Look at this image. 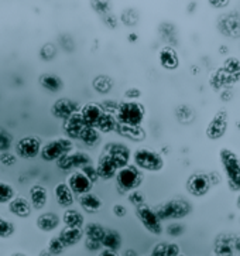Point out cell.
<instances>
[{
  "label": "cell",
  "mask_w": 240,
  "mask_h": 256,
  "mask_svg": "<svg viewBox=\"0 0 240 256\" xmlns=\"http://www.w3.org/2000/svg\"><path fill=\"white\" fill-rule=\"evenodd\" d=\"M14 197H16L14 188L10 184H7V182H0V204L10 202Z\"/></svg>",
  "instance_id": "cell-34"
},
{
  "label": "cell",
  "mask_w": 240,
  "mask_h": 256,
  "mask_svg": "<svg viewBox=\"0 0 240 256\" xmlns=\"http://www.w3.org/2000/svg\"><path fill=\"white\" fill-rule=\"evenodd\" d=\"M54 196H55V200L58 202V206H64V208H69L72 206V204L75 202V194L72 192V190L68 187L66 182H59L55 186L54 188Z\"/></svg>",
  "instance_id": "cell-21"
},
{
  "label": "cell",
  "mask_w": 240,
  "mask_h": 256,
  "mask_svg": "<svg viewBox=\"0 0 240 256\" xmlns=\"http://www.w3.org/2000/svg\"><path fill=\"white\" fill-rule=\"evenodd\" d=\"M88 124H85L82 115H81V110H79L78 114H75L71 118H68L65 122H64V132H65L68 139H71V140H79L81 133L83 132V129Z\"/></svg>",
  "instance_id": "cell-15"
},
{
  "label": "cell",
  "mask_w": 240,
  "mask_h": 256,
  "mask_svg": "<svg viewBox=\"0 0 240 256\" xmlns=\"http://www.w3.org/2000/svg\"><path fill=\"white\" fill-rule=\"evenodd\" d=\"M93 8H96L99 13L105 14V16L110 12V4H109L108 2H93Z\"/></svg>",
  "instance_id": "cell-46"
},
{
  "label": "cell",
  "mask_w": 240,
  "mask_h": 256,
  "mask_svg": "<svg viewBox=\"0 0 240 256\" xmlns=\"http://www.w3.org/2000/svg\"><path fill=\"white\" fill-rule=\"evenodd\" d=\"M98 256H120L119 252H113V250H109V249H102Z\"/></svg>",
  "instance_id": "cell-49"
},
{
  "label": "cell",
  "mask_w": 240,
  "mask_h": 256,
  "mask_svg": "<svg viewBox=\"0 0 240 256\" xmlns=\"http://www.w3.org/2000/svg\"><path fill=\"white\" fill-rule=\"evenodd\" d=\"M132 160L133 164L144 173H160L166 166L164 157L150 148H139L133 150Z\"/></svg>",
  "instance_id": "cell-3"
},
{
  "label": "cell",
  "mask_w": 240,
  "mask_h": 256,
  "mask_svg": "<svg viewBox=\"0 0 240 256\" xmlns=\"http://www.w3.org/2000/svg\"><path fill=\"white\" fill-rule=\"evenodd\" d=\"M102 153L105 156H108L109 160L115 164L117 170L129 166V162H130L133 154V152L129 149V146L122 143V142H109L105 144Z\"/></svg>",
  "instance_id": "cell-8"
},
{
  "label": "cell",
  "mask_w": 240,
  "mask_h": 256,
  "mask_svg": "<svg viewBox=\"0 0 240 256\" xmlns=\"http://www.w3.org/2000/svg\"><path fill=\"white\" fill-rule=\"evenodd\" d=\"M85 248L91 252H100L103 246L100 242H96V240H85Z\"/></svg>",
  "instance_id": "cell-45"
},
{
  "label": "cell",
  "mask_w": 240,
  "mask_h": 256,
  "mask_svg": "<svg viewBox=\"0 0 240 256\" xmlns=\"http://www.w3.org/2000/svg\"><path fill=\"white\" fill-rule=\"evenodd\" d=\"M89 180H91L93 184L95 182H98L99 180V176H98V170H96V166H93V164H89V166H86V167H83L82 170H81Z\"/></svg>",
  "instance_id": "cell-39"
},
{
  "label": "cell",
  "mask_w": 240,
  "mask_h": 256,
  "mask_svg": "<svg viewBox=\"0 0 240 256\" xmlns=\"http://www.w3.org/2000/svg\"><path fill=\"white\" fill-rule=\"evenodd\" d=\"M167 256H181V249H180V245L175 244V242H171V244H167Z\"/></svg>",
  "instance_id": "cell-44"
},
{
  "label": "cell",
  "mask_w": 240,
  "mask_h": 256,
  "mask_svg": "<svg viewBox=\"0 0 240 256\" xmlns=\"http://www.w3.org/2000/svg\"><path fill=\"white\" fill-rule=\"evenodd\" d=\"M112 212H113V215L117 216V218H123V216H126V214H127V210H126V206H122V204H115L113 208H112Z\"/></svg>",
  "instance_id": "cell-48"
},
{
  "label": "cell",
  "mask_w": 240,
  "mask_h": 256,
  "mask_svg": "<svg viewBox=\"0 0 240 256\" xmlns=\"http://www.w3.org/2000/svg\"><path fill=\"white\" fill-rule=\"evenodd\" d=\"M175 115H177V119L184 124H191L195 118V112L192 110V108L190 105H180V106L175 109Z\"/></svg>",
  "instance_id": "cell-33"
},
{
  "label": "cell",
  "mask_w": 240,
  "mask_h": 256,
  "mask_svg": "<svg viewBox=\"0 0 240 256\" xmlns=\"http://www.w3.org/2000/svg\"><path fill=\"white\" fill-rule=\"evenodd\" d=\"M226 256H233V255H226Z\"/></svg>",
  "instance_id": "cell-56"
},
{
  "label": "cell",
  "mask_w": 240,
  "mask_h": 256,
  "mask_svg": "<svg viewBox=\"0 0 240 256\" xmlns=\"http://www.w3.org/2000/svg\"><path fill=\"white\" fill-rule=\"evenodd\" d=\"M219 162L229 188L240 192V157L233 150L222 148L219 150Z\"/></svg>",
  "instance_id": "cell-1"
},
{
  "label": "cell",
  "mask_w": 240,
  "mask_h": 256,
  "mask_svg": "<svg viewBox=\"0 0 240 256\" xmlns=\"http://www.w3.org/2000/svg\"><path fill=\"white\" fill-rule=\"evenodd\" d=\"M166 232L170 236H181L182 234H184V225H181L180 222L170 224V225L167 226Z\"/></svg>",
  "instance_id": "cell-41"
},
{
  "label": "cell",
  "mask_w": 240,
  "mask_h": 256,
  "mask_svg": "<svg viewBox=\"0 0 240 256\" xmlns=\"http://www.w3.org/2000/svg\"><path fill=\"white\" fill-rule=\"evenodd\" d=\"M62 222L68 228H81V230H83V226H85V218H83V215L78 210L68 208V210L64 211Z\"/></svg>",
  "instance_id": "cell-25"
},
{
  "label": "cell",
  "mask_w": 240,
  "mask_h": 256,
  "mask_svg": "<svg viewBox=\"0 0 240 256\" xmlns=\"http://www.w3.org/2000/svg\"><path fill=\"white\" fill-rule=\"evenodd\" d=\"M100 134H102V133H100L98 129L91 128V126H86V128L83 129V132L81 133L79 140L82 142L85 146L93 148V146H96L100 142Z\"/></svg>",
  "instance_id": "cell-30"
},
{
  "label": "cell",
  "mask_w": 240,
  "mask_h": 256,
  "mask_svg": "<svg viewBox=\"0 0 240 256\" xmlns=\"http://www.w3.org/2000/svg\"><path fill=\"white\" fill-rule=\"evenodd\" d=\"M141 96V91L139 88H129L124 91V98L126 100H137Z\"/></svg>",
  "instance_id": "cell-43"
},
{
  "label": "cell",
  "mask_w": 240,
  "mask_h": 256,
  "mask_svg": "<svg viewBox=\"0 0 240 256\" xmlns=\"http://www.w3.org/2000/svg\"><path fill=\"white\" fill-rule=\"evenodd\" d=\"M31 202L23 197H14L8 202V211L18 218H28L31 215Z\"/></svg>",
  "instance_id": "cell-23"
},
{
  "label": "cell",
  "mask_w": 240,
  "mask_h": 256,
  "mask_svg": "<svg viewBox=\"0 0 240 256\" xmlns=\"http://www.w3.org/2000/svg\"><path fill=\"white\" fill-rule=\"evenodd\" d=\"M78 202H79V206H82L83 211H86L89 214L99 212L100 210L103 208V201L95 192H88V194H83L81 197H78Z\"/></svg>",
  "instance_id": "cell-19"
},
{
  "label": "cell",
  "mask_w": 240,
  "mask_h": 256,
  "mask_svg": "<svg viewBox=\"0 0 240 256\" xmlns=\"http://www.w3.org/2000/svg\"><path fill=\"white\" fill-rule=\"evenodd\" d=\"M167 244L166 242H160L157 245H154V248L151 249L149 255L146 256H167Z\"/></svg>",
  "instance_id": "cell-42"
},
{
  "label": "cell",
  "mask_w": 240,
  "mask_h": 256,
  "mask_svg": "<svg viewBox=\"0 0 240 256\" xmlns=\"http://www.w3.org/2000/svg\"><path fill=\"white\" fill-rule=\"evenodd\" d=\"M16 231V228H14V224L10 222L7 220H4L1 215H0V238L1 240H7L10 238L13 234Z\"/></svg>",
  "instance_id": "cell-35"
},
{
  "label": "cell",
  "mask_w": 240,
  "mask_h": 256,
  "mask_svg": "<svg viewBox=\"0 0 240 256\" xmlns=\"http://www.w3.org/2000/svg\"><path fill=\"white\" fill-rule=\"evenodd\" d=\"M127 200H129V202L133 204L136 208L143 206V204H146V202H144V200H146L144 198V194H143L140 190H136V191H132V192H129Z\"/></svg>",
  "instance_id": "cell-38"
},
{
  "label": "cell",
  "mask_w": 240,
  "mask_h": 256,
  "mask_svg": "<svg viewBox=\"0 0 240 256\" xmlns=\"http://www.w3.org/2000/svg\"><path fill=\"white\" fill-rule=\"evenodd\" d=\"M106 231L108 230L98 222H88L85 224V226H83L85 240H96V242H100V244H102V240H103L105 235H106Z\"/></svg>",
  "instance_id": "cell-26"
},
{
  "label": "cell",
  "mask_w": 240,
  "mask_h": 256,
  "mask_svg": "<svg viewBox=\"0 0 240 256\" xmlns=\"http://www.w3.org/2000/svg\"><path fill=\"white\" fill-rule=\"evenodd\" d=\"M66 184L72 190L75 196H78V197H81L83 194H88V192H92V188L95 186L81 170H76L74 173L69 174Z\"/></svg>",
  "instance_id": "cell-13"
},
{
  "label": "cell",
  "mask_w": 240,
  "mask_h": 256,
  "mask_svg": "<svg viewBox=\"0 0 240 256\" xmlns=\"http://www.w3.org/2000/svg\"><path fill=\"white\" fill-rule=\"evenodd\" d=\"M117 128H119V124H117L116 116L105 112L99 119V122H98L95 129H98L100 133H110L115 132V130L117 132Z\"/></svg>",
  "instance_id": "cell-28"
},
{
  "label": "cell",
  "mask_w": 240,
  "mask_h": 256,
  "mask_svg": "<svg viewBox=\"0 0 240 256\" xmlns=\"http://www.w3.org/2000/svg\"><path fill=\"white\" fill-rule=\"evenodd\" d=\"M103 114H105L103 108L100 106V104H96V102H89V104H86L81 108V115H82L83 120L91 128H96V124H98Z\"/></svg>",
  "instance_id": "cell-17"
},
{
  "label": "cell",
  "mask_w": 240,
  "mask_h": 256,
  "mask_svg": "<svg viewBox=\"0 0 240 256\" xmlns=\"http://www.w3.org/2000/svg\"><path fill=\"white\" fill-rule=\"evenodd\" d=\"M228 128H229V112L226 109H219L207 124L205 134L209 140H219L228 133Z\"/></svg>",
  "instance_id": "cell-9"
},
{
  "label": "cell",
  "mask_w": 240,
  "mask_h": 256,
  "mask_svg": "<svg viewBox=\"0 0 240 256\" xmlns=\"http://www.w3.org/2000/svg\"><path fill=\"white\" fill-rule=\"evenodd\" d=\"M144 182V174L134 164H129L120 168L116 174L117 190L123 194L139 190Z\"/></svg>",
  "instance_id": "cell-5"
},
{
  "label": "cell",
  "mask_w": 240,
  "mask_h": 256,
  "mask_svg": "<svg viewBox=\"0 0 240 256\" xmlns=\"http://www.w3.org/2000/svg\"><path fill=\"white\" fill-rule=\"evenodd\" d=\"M238 206L240 208V196H239V198H238Z\"/></svg>",
  "instance_id": "cell-55"
},
{
  "label": "cell",
  "mask_w": 240,
  "mask_h": 256,
  "mask_svg": "<svg viewBox=\"0 0 240 256\" xmlns=\"http://www.w3.org/2000/svg\"><path fill=\"white\" fill-rule=\"evenodd\" d=\"M61 224V218L55 212H44L38 215L35 225L37 228L42 232H52L55 231Z\"/></svg>",
  "instance_id": "cell-22"
},
{
  "label": "cell",
  "mask_w": 240,
  "mask_h": 256,
  "mask_svg": "<svg viewBox=\"0 0 240 256\" xmlns=\"http://www.w3.org/2000/svg\"><path fill=\"white\" fill-rule=\"evenodd\" d=\"M158 61H160V66H163L164 70H167V71H175L180 66L178 52L171 46H166V47H163L160 50V52H158Z\"/></svg>",
  "instance_id": "cell-16"
},
{
  "label": "cell",
  "mask_w": 240,
  "mask_h": 256,
  "mask_svg": "<svg viewBox=\"0 0 240 256\" xmlns=\"http://www.w3.org/2000/svg\"><path fill=\"white\" fill-rule=\"evenodd\" d=\"M92 86H93L95 91L99 92V94H108L113 88V80L108 75H98V76L93 78Z\"/></svg>",
  "instance_id": "cell-31"
},
{
  "label": "cell",
  "mask_w": 240,
  "mask_h": 256,
  "mask_svg": "<svg viewBox=\"0 0 240 256\" xmlns=\"http://www.w3.org/2000/svg\"><path fill=\"white\" fill-rule=\"evenodd\" d=\"M11 256H25V255H23V254H18V252H16V254H13V255Z\"/></svg>",
  "instance_id": "cell-54"
},
{
  "label": "cell",
  "mask_w": 240,
  "mask_h": 256,
  "mask_svg": "<svg viewBox=\"0 0 240 256\" xmlns=\"http://www.w3.org/2000/svg\"><path fill=\"white\" fill-rule=\"evenodd\" d=\"M30 201L35 210H41L48 201V191L41 184H34L30 188Z\"/></svg>",
  "instance_id": "cell-24"
},
{
  "label": "cell",
  "mask_w": 240,
  "mask_h": 256,
  "mask_svg": "<svg viewBox=\"0 0 240 256\" xmlns=\"http://www.w3.org/2000/svg\"><path fill=\"white\" fill-rule=\"evenodd\" d=\"M74 152V140L68 138H58L42 146L41 158L44 162H58L65 154Z\"/></svg>",
  "instance_id": "cell-6"
},
{
  "label": "cell",
  "mask_w": 240,
  "mask_h": 256,
  "mask_svg": "<svg viewBox=\"0 0 240 256\" xmlns=\"http://www.w3.org/2000/svg\"><path fill=\"white\" fill-rule=\"evenodd\" d=\"M0 160H1V163H3V164L11 166V164H14L16 157L13 156L10 152H4V153H0Z\"/></svg>",
  "instance_id": "cell-47"
},
{
  "label": "cell",
  "mask_w": 240,
  "mask_h": 256,
  "mask_svg": "<svg viewBox=\"0 0 240 256\" xmlns=\"http://www.w3.org/2000/svg\"><path fill=\"white\" fill-rule=\"evenodd\" d=\"M89 164H92V157L86 152H81V150H76V152H72L69 154H65L57 162V167L62 172H69L74 168L82 170L83 167Z\"/></svg>",
  "instance_id": "cell-11"
},
{
  "label": "cell",
  "mask_w": 240,
  "mask_h": 256,
  "mask_svg": "<svg viewBox=\"0 0 240 256\" xmlns=\"http://www.w3.org/2000/svg\"><path fill=\"white\" fill-rule=\"evenodd\" d=\"M235 249H236V250H239V252H240V236H239V238H236V240H235Z\"/></svg>",
  "instance_id": "cell-51"
},
{
  "label": "cell",
  "mask_w": 240,
  "mask_h": 256,
  "mask_svg": "<svg viewBox=\"0 0 240 256\" xmlns=\"http://www.w3.org/2000/svg\"><path fill=\"white\" fill-rule=\"evenodd\" d=\"M40 84L44 90L50 92H59L64 88V82L62 80L59 78L58 75L54 74H44L40 78Z\"/></svg>",
  "instance_id": "cell-29"
},
{
  "label": "cell",
  "mask_w": 240,
  "mask_h": 256,
  "mask_svg": "<svg viewBox=\"0 0 240 256\" xmlns=\"http://www.w3.org/2000/svg\"><path fill=\"white\" fill-rule=\"evenodd\" d=\"M224 71L226 74L235 75L240 72V61L238 58H226L224 62Z\"/></svg>",
  "instance_id": "cell-37"
},
{
  "label": "cell",
  "mask_w": 240,
  "mask_h": 256,
  "mask_svg": "<svg viewBox=\"0 0 240 256\" xmlns=\"http://www.w3.org/2000/svg\"><path fill=\"white\" fill-rule=\"evenodd\" d=\"M10 144H11V136L7 134L4 130L0 129V152L4 153V152H8L10 149Z\"/></svg>",
  "instance_id": "cell-40"
},
{
  "label": "cell",
  "mask_w": 240,
  "mask_h": 256,
  "mask_svg": "<svg viewBox=\"0 0 240 256\" xmlns=\"http://www.w3.org/2000/svg\"><path fill=\"white\" fill-rule=\"evenodd\" d=\"M96 170H98L99 180H103V182H109V180L116 178V174L119 172L115 167V164L109 160L108 156H105L103 153H100L99 158H98Z\"/></svg>",
  "instance_id": "cell-18"
},
{
  "label": "cell",
  "mask_w": 240,
  "mask_h": 256,
  "mask_svg": "<svg viewBox=\"0 0 240 256\" xmlns=\"http://www.w3.org/2000/svg\"><path fill=\"white\" fill-rule=\"evenodd\" d=\"M47 249H48V252H50L52 256H58L65 250V245L62 244V240H59L58 236H52L50 240V242H48Z\"/></svg>",
  "instance_id": "cell-36"
},
{
  "label": "cell",
  "mask_w": 240,
  "mask_h": 256,
  "mask_svg": "<svg viewBox=\"0 0 240 256\" xmlns=\"http://www.w3.org/2000/svg\"><path fill=\"white\" fill-rule=\"evenodd\" d=\"M117 132L123 134L126 138L132 139V140H144L146 132L143 128H130V126H120L117 128Z\"/></svg>",
  "instance_id": "cell-32"
},
{
  "label": "cell",
  "mask_w": 240,
  "mask_h": 256,
  "mask_svg": "<svg viewBox=\"0 0 240 256\" xmlns=\"http://www.w3.org/2000/svg\"><path fill=\"white\" fill-rule=\"evenodd\" d=\"M38 256H52V255H51L50 252H48V249H45V250H41Z\"/></svg>",
  "instance_id": "cell-52"
},
{
  "label": "cell",
  "mask_w": 240,
  "mask_h": 256,
  "mask_svg": "<svg viewBox=\"0 0 240 256\" xmlns=\"http://www.w3.org/2000/svg\"><path fill=\"white\" fill-rule=\"evenodd\" d=\"M181 256H182V255H181Z\"/></svg>",
  "instance_id": "cell-57"
},
{
  "label": "cell",
  "mask_w": 240,
  "mask_h": 256,
  "mask_svg": "<svg viewBox=\"0 0 240 256\" xmlns=\"http://www.w3.org/2000/svg\"><path fill=\"white\" fill-rule=\"evenodd\" d=\"M115 116L120 126L141 128L146 118V108L139 100H124L120 102Z\"/></svg>",
  "instance_id": "cell-2"
},
{
  "label": "cell",
  "mask_w": 240,
  "mask_h": 256,
  "mask_svg": "<svg viewBox=\"0 0 240 256\" xmlns=\"http://www.w3.org/2000/svg\"><path fill=\"white\" fill-rule=\"evenodd\" d=\"M58 238L62 240L65 248H71V246L78 245L85 238V232L81 228H68V226H65L64 230L59 231Z\"/></svg>",
  "instance_id": "cell-20"
},
{
  "label": "cell",
  "mask_w": 240,
  "mask_h": 256,
  "mask_svg": "<svg viewBox=\"0 0 240 256\" xmlns=\"http://www.w3.org/2000/svg\"><path fill=\"white\" fill-rule=\"evenodd\" d=\"M41 140L37 136H25L16 144V153L21 158H34L41 154Z\"/></svg>",
  "instance_id": "cell-12"
},
{
  "label": "cell",
  "mask_w": 240,
  "mask_h": 256,
  "mask_svg": "<svg viewBox=\"0 0 240 256\" xmlns=\"http://www.w3.org/2000/svg\"><path fill=\"white\" fill-rule=\"evenodd\" d=\"M136 216H137V220L143 225V228L149 234H151V235L160 236L164 232L163 221L160 220L156 210L149 206L147 204H143V206L136 208Z\"/></svg>",
  "instance_id": "cell-7"
},
{
  "label": "cell",
  "mask_w": 240,
  "mask_h": 256,
  "mask_svg": "<svg viewBox=\"0 0 240 256\" xmlns=\"http://www.w3.org/2000/svg\"><path fill=\"white\" fill-rule=\"evenodd\" d=\"M212 177L211 174L207 173H194L191 174L187 180V191L190 192L192 197H205L208 192L211 191L212 187Z\"/></svg>",
  "instance_id": "cell-10"
},
{
  "label": "cell",
  "mask_w": 240,
  "mask_h": 256,
  "mask_svg": "<svg viewBox=\"0 0 240 256\" xmlns=\"http://www.w3.org/2000/svg\"><path fill=\"white\" fill-rule=\"evenodd\" d=\"M156 212L160 216L161 221H167V220H171L174 222H178L184 218H187L188 215L192 212V204L187 198H181V197H177V198H171L157 206V208H154Z\"/></svg>",
  "instance_id": "cell-4"
},
{
  "label": "cell",
  "mask_w": 240,
  "mask_h": 256,
  "mask_svg": "<svg viewBox=\"0 0 240 256\" xmlns=\"http://www.w3.org/2000/svg\"><path fill=\"white\" fill-rule=\"evenodd\" d=\"M123 245V240H122V235L116 231V230H108L106 235L102 240V246L103 249H109V250H113V252H119L120 248Z\"/></svg>",
  "instance_id": "cell-27"
},
{
  "label": "cell",
  "mask_w": 240,
  "mask_h": 256,
  "mask_svg": "<svg viewBox=\"0 0 240 256\" xmlns=\"http://www.w3.org/2000/svg\"><path fill=\"white\" fill-rule=\"evenodd\" d=\"M123 256H139V255H137V252H136L134 249L129 248V249H126V250H124Z\"/></svg>",
  "instance_id": "cell-50"
},
{
  "label": "cell",
  "mask_w": 240,
  "mask_h": 256,
  "mask_svg": "<svg viewBox=\"0 0 240 256\" xmlns=\"http://www.w3.org/2000/svg\"><path fill=\"white\" fill-rule=\"evenodd\" d=\"M81 110L79 105L72 100H68V98H59L54 102V105L51 108V114L54 118L61 119L65 122L68 118H71L75 114H78Z\"/></svg>",
  "instance_id": "cell-14"
},
{
  "label": "cell",
  "mask_w": 240,
  "mask_h": 256,
  "mask_svg": "<svg viewBox=\"0 0 240 256\" xmlns=\"http://www.w3.org/2000/svg\"><path fill=\"white\" fill-rule=\"evenodd\" d=\"M136 37H137V36H136V34H130V40H136Z\"/></svg>",
  "instance_id": "cell-53"
}]
</instances>
